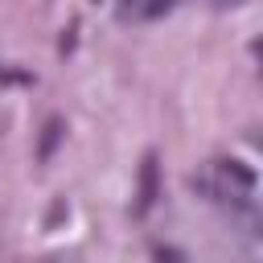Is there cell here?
Listing matches in <instances>:
<instances>
[{
    "instance_id": "6da1fadb",
    "label": "cell",
    "mask_w": 263,
    "mask_h": 263,
    "mask_svg": "<svg viewBox=\"0 0 263 263\" xmlns=\"http://www.w3.org/2000/svg\"><path fill=\"white\" fill-rule=\"evenodd\" d=\"M156 197H160V160H156V152H148V156L140 160V177H136V205H132V214H136V218H144V214L156 205Z\"/></svg>"
},
{
    "instance_id": "7a4b0ae2",
    "label": "cell",
    "mask_w": 263,
    "mask_h": 263,
    "mask_svg": "<svg viewBox=\"0 0 263 263\" xmlns=\"http://www.w3.org/2000/svg\"><path fill=\"white\" fill-rule=\"evenodd\" d=\"M62 136H66V119H62V115H49L45 127H41V140H37V160H41V164L53 156V148L62 144Z\"/></svg>"
},
{
    "instance_id": "3957f363",
    "label": "cell",
    "mask_w": 263,
    "mask_h": 263,
    "mask_svg": "<svg viewBox=\"0 0 263 263\" xmlns=\"http://www.w3.org/2000/svg\"><path fill=\"white\" fill-rule=\"evenodd\" d=\"M45 263H82V255H74V251H62V255H49Z\"/></svg>"
},
{
    "instance_id": "277c9868",
    "label": "cell",
    "mask_w": 263,
    "mask_h": 263,
    "mask_svg": "<svg viewBox=\"0 0 263 263\" xmlns=\"http://www.w3.org/2000/svg\"><path fill=\"white\" fill-rule=\"evenodd\" d=\"M218 4H242V0H218Z\"/></svg>"
}]
</instances>
